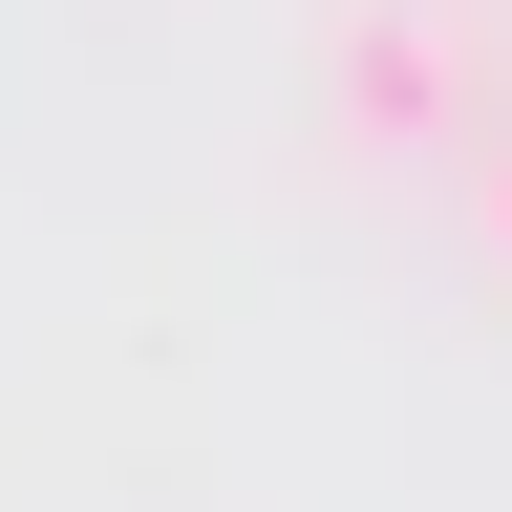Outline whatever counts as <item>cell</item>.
Segmentation results:
<instances>
[{"label": "cell", "instance_id": "1", "mask_svg": "<svg viewBox=\"0 0 512 512\" xmlns=\"http://www.w3.org/2000/svg\"><path fill=\"white\" fill-rule=\"evenodd\" d=\"M470 235H491V278H512V150H491V171H470Z\"/></svg>", "mask_w": 512, "mask_h": 512}]
</instances>
